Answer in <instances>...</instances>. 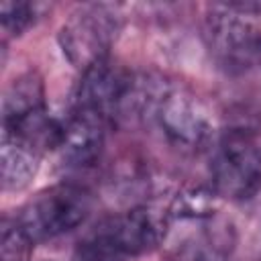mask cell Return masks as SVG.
Segmentation results:
<instances>
[{
    "label": "cell",
    "instance_id": "cell-1",
    "mask_svg": "<svg viewBox=\"0 0 261 261\" xmlns=\"http://www.w3.org/2000/svg\"><path fill=\"white\" fill-rule=\"evenodd\" d=\"M137 106L179 149H198L212 135V116L208 108L188 92L161 82H147L133 88L128 106Z\"/></svg>",
    "mask_w": 261,
    "mask_h": 261
},
{
    "label": "cell",
    "instance_id": "cell-2",
    "mask_svg": "<svg viewBox=\"0 0 261 261\" xmlns=\"http://www.w3.org/2000/svg\"><path fill=\"white\" fill-rule=\"evenodd\" d=\"M214 192L228 200H249L261 190V147L247 133L222 135L212 151Z\"/></svg>",
    "mask_w": 261,
    "mask_h": 261
},
{
    "label": "cell",
    "instance_id": "cell-3",
    "mask_svg": "<svg viewBox=\"0 0 261 261\" xmlns=\"http://www.w3.org/2000/svg\"><path fill=\"white\" fill-rule=\"evenodd\" d=\"M92 210V198L77 186H53L37 194L16 216L33 243L57 239L77 228Z\"/></svg>",
    "mask_w": 261,
    "mask_h": 261
},
{
    "label": "cell",
    "instance_id": "cell-4",
    "mask_svg": "<svg viewBox=\"0 0 261 261\" xmlns=\"http://www.w3.org/2000/svg\"><path fill=\"white\" fill-rule=\"evenodd\" d=\"M116 18L106 6H84L59 31L63 55L82 71L108 59V49L116 35Z\"/></svg>",
    "mask_w": 261,
    "mask_h": 261
},
{
    "label": "cell",
    "instance_id": "cell-5",
    "mask_svg": "<svg viewBox=\"0 0 261 261\" xmlns=\"http://www.w3.org/2000/svg\"><path fill=\"white\" fill-rule=\"evenodd\" d=\"M206 39L214 57L226 67L245 69L261 61V33L222 4L212 6L206 18Z\"/></svg>",
    "mask_w": 261,
    "mask_h": 261
},
{
    "label": "cell",
    "instance_id": "cell-6",
    "mask_svg": "<svg viewBox=\"0 0 261 261\" xmlns=\"http://www.w3.org/2000/svg\"><path fill=\"white\" fill-rule=\"evenodd\" d=\"M135 82L120 65L104 59L82 71V80L75 92V110L98 114L110 120L122 112L133 94Z\"/></svg>",
    "mask_w": 261,
    "mask_h": 261
},
{
    "label": "cell",
    "instance_id": "cell-7",
    "mask_svg": "<svg viewBox=\"0 0 261 261\" xmlns=\"http://www.w3.org/2000/svg\"><path fill=\"white\" fill-rule=\"evenodd\" d=\"M106 124L108 120L98 114L73 110L71 118L63 124L61 141L57 145L61 159L73 167L94 163L104 147Z\"/></svg>",
    "mask_w": 261,
    "mask_h": 261
},
{
    "label": "cell",
    "instance_id": "cell-8",
    "mask_svg": "<svg viewBox=\"0 0 261 261\" xmlns=\"http://www.w3.org/2000/svg\"><path fill=\"white\" fill-rule=\"evenodd\" d=\"M41 153L27 143L2 135V151H0V169H2V186L4 190H22L33 175L37 173Z\"/></svg>",
    "mask_w": 261,
    "mask_h": 261
},
{
    "label": "cell",
    "instance_id": "cell-9",
    "mask_svg": "<svg viewBox=\"0 0 261 261\" xmlns=\"http://www.w3.org/2000/svg\"><path fill=\"white\" fill-rule=\"evenodd\" d=\"M41 108H45V92H43L41 80L33 73L20 75L4 92L2 122L22 118V116H27L35 110H41Z\"/></svg>",
    "mask_w": 261,
    "mask_h": 261
},
{
    "label": "cell",
    "instance_id": "cell-10",
    "mask_svg": "<svg viewBox=\"0 0 261 261\" xmlns=\"http://www.w3.org/2000/svg\"><path fill=\"white\" fill-rule=\"evenodd\" d=\"M130 259L122 243L112 232L106 218L98 222L75 247L71 261H126Z\"/></svg>",
    "mask_w": 261,
    "mask_h": 261
},
{
    "label": "cell",
    "instance_id": "cell-11",
    "mask_svg": "<svg viewBox=\"0 0 261 261\" xmlns=\"http://www.w3.org/2000/svg\"><path fill=\"white\" fill-rule=\"evenodd\" d=\"M37 4L31 2H2L0 4V27L6 37L22 35L37 20Z\"/></svg>",
    "mask_w": 261,
    "mask_h": 261
},
{
    "label": "cell",
    "instance_id": "cell-12",
    "mask_svg": "<svg viewBox=\"0 0 261 261\" xmlns=\"http://www.w3.org/2000/svg\"><path fill=\"white\" fill-rule=\"evenodd\" d=\"M35 243L29 239V234L22 230L18 220H8L4 218L2 222V245H0V255L2 261H27L29 251Z\"/></svg>",
    "mask_w": 261,
    "mask_h": 261
},
{
    "label": "cell",
    "instance_id": "cell-13",
    "mask_svg": "<svg viewBox=\"0 0 261 261\" xmlns=\"http://www.w3.org/2000/svg\"><path fill=\"white\" fill-rule=\"evenodd\" d=\"M224 8L239 12V14H247V12H261V0H228L222 4Z\"/></svg>",
    "mask_w": 261,
    "mask_h": 261
}]
</instances>
